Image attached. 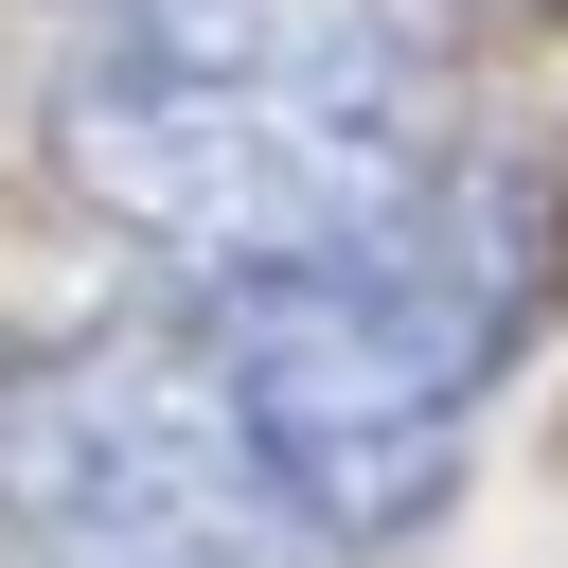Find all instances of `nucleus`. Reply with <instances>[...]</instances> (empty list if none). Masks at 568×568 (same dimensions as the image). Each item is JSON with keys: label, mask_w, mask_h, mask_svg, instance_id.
I'll return each instance as SVG.
<instances>
[{"label": "nucleus", "mask_w": 568, "mask_h": 568, "mask_svg": "<svg viewBox=\"0 0 568 568\" xmlns=\"http://www.w3.org/2000/svg\"><path fill=\"white\" fill-rule=\"evenodd\" d=\"M53 178L195 266H320L462 178V53L426 0H124L53 89Z\"/></svg>", "instance_id": "obj_1"}, {"label": "nucleus", "mask_w": 568, "mask_h": 568, "mask_svg": "<svg viewBox=\"0 0 568 568\" xmlns=\"http://www.w3.org/2000/svg\"><path fill=\"white\" fill-rule=\"evenodd\" d=\"M532 266H550V213L515 178H444L320 266L195 284L178 337H195L248 479L302 515V550H408L462 497V444L532 337Z\"/></svg>", "instance_id": "obj_2"}, {"label": "nucleus", "mask_w": 568, "mask_h": 568, "mask_svg": "<svg viewBox=\"0 0 568 568\" xmlns=\"http://www.w3.org/2000/svg\"><path fill=\"white\" fill-rule=\"evenodd\" d=\"M0 568H320L178 320L0 337Z\"/></svg>", "instance_id": "obj_3"}]
</instances>
